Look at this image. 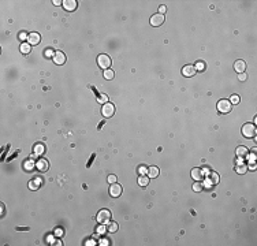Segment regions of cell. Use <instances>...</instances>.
<instances>
[{
  "label": "cell",
  "mask_w": 257,
  "mask_h": 246,
  "mask_svg": "<svg viewBox=\"0 0 257 246\" xmlns=\"http://www.w3.org/2000/svg\"><path fill=\"white\" fill-rule=\"evenodd\" d=\"M97 222L100 224H108L111 222V211L108 209H101L100 212L97 213Z\"/></svg>",
  "instance_id": "obj_1"
},
{
  "label": "cell",
  "mask_w": 257,
  "mask_h": 246,
  "mask_svg": "<svg viewBox=\"0 0 257 246\" xmlns=\"http://www.w3.org/2000/svg\"><path fill=\"white\" fill-rule=\"evenodd\" d=\"M242 134L245 138H253L256 135V126L253 123H245L242 126Z\"/></svg>",
  "instance_id": "obj_2"
},
{
  "label": "cell",
  "mask_w": 257,
  "mask_h": 246,
  "mask_svg": "<svg viewBox=\"0 0 257 246\" xmlns=\"http://www.w3.org/2000/svg\"><path fill=\"white\" fill-rule=\"evenodd\" d=\"M111 58L108 56V55H99V58H97V64H99V67H101L103 70H108V68L111 67Z\"/></svg>",
  "instance_id": "obj_3"
},
{
  "label": "cell",
  "mask_w": 257,
  "mask_h": 246,
  "mask_svg": "<svg viewBox=\"0 0 257 246\" xmlns=\"http://www.w3.org/2000/svg\"><path fill=\"white\" fill-rule=\"evenodd\" d=\"M101 114H103V116H105V118H111V116H114V114H115V105L111 104V103L103 104Z\"/></svg>",
  "instance_id": "obj_4"
},
{
  "label": "cell",
  "mask_w": 257,
  "mask_h": 246,
  "mask_svg": "<svg viewBox=\"0 0 257 246\" xmlns=\"http://www.w3.org/2000/svg\"><path fill=\"white\" fill-rule=\"evenodd\" d=\"M231 103L228 101V100H220L218 103V111L220 114H227V112L231 111Z\"/></svg>",
  "instance_id": "obj_5"
},
{
  "label": "cell",
  "mask_w": 257,
  "mask_h": 246,
  "mask_svg": "<svg viewBox=\"0 0 257 246\" xmlns=\"http://www.w3.org/2000/svg\"><path fill=\"white\" fill-rule=\"evenodd\" d=\"M150 25L152 26H155V28H157V26H160V25H163V22H164V15H161V14H153L152 17H150Z\"/></svg>",
  "instance_id": "obj_6"
},
{
  "label": "cell",
  "mask_w": 257,
  "mask_h": 246,
  "mask_svg": "<svg viewBox=\"0 0 257 246\" xmlns=\"http://www.w3.org/2000/svg\"><path fill=\"white\" fill-rule=\"evenodd\" d=\"M110 194H111V197L118 198L122 194V186L119 183H111V186H110Z\"/></svg>",
  "instance_id": "obj_7"
},
{
  "label": "cell",
  "mask_w": 257,
  "mask_h": 246,
  "mask_svg": "<svg viewBox=\"0 0 257 246\" xmlns=\"http://www.w3.org/2000/svg\"><path fill=\"white\" fill-rule=\"evenodd\" d=\"M205 181H207V183L209 186H212V185H216L219 182V174L218 172H214V171H211L208 175H205Z\"/></svg>",
  "instance_id": "obj_8"
},
{
  "label": "cell",
  "mask_w": 257,
  "mask_h": 246,
  "mask_svg": "<svg viewBox=\"0 0 257 246\" xmlns=\"http://www.w3.org/2000/svg\"><path fill=\"white\" fill-rule=\"evenodd\" d=\"M36 168L39 170V171H41V172H45V171H48L49 164L45 159H39L37 163H36Z\"/></svg>",
  "instance_id": "obj_9"
},
{
  "label": "cell",
  "mask_w": 257,
  "mask_h": 246,
  "mask_svg": "<svg viewBox=\"0 0 257 246\" xmlns=\"http://www.w3.org/2000/svg\"><path fill=\"white\" fill-rule=\"evenodd\" d=\"M40 41H41V36L39 33H30L28 36V43L30 45H39Z\"/></svg>",
  "instance_id": "obj_10"
},
{
  "label": "cell",
  "mask_w": 257,
  "mask_h": 246,
  "mask_svg": "<svg viewBox=\"0 0 257 246\" xmlns=\"http://www.w3.org/2000/svg\"><path fill=\"white\" fill-rule=\"evenodd\" d=\"M194 74H196V67L194 66H192V64H187V66H185L183 68H182V75L183 77H193Z\"/></svg>",
  "instance_id": "obj_11"
},
{
  "label": "cell",
  "mask_w": 257,
  "mask_h": 246,
  "mask_svg": "<svg viewBox=\"0 0 257 246\" xmlns=\"http://www.w3.org/2000/svg\"><path fill=\"white\" fill-rule=\"evenodd\" d=\"M204 175H205L204 170H201V168L192 170V178H193L194 181H201V179H204Z\"/></svg>",
  "instance_id": "obj_12"
},
{
  "label": "cell",
  "mask_w": 257,
  "mask_h": 246,
  "mask_svg": "<svg viewBox=\"0 0 257 246\" xmlns=\"http://www.w3.org/2000/svg\"><path fill=\"white\" fill-rule=\"evenodd\" d=\"M63 8L66 11H74L77 8V1H75V0H64Z\"/></svg>",
  "instance_id": "obj_13"
},
{
  "label": "cell",
  "mask_w": 257,
  "mask_h": 246,
  "mask_svg": "<svg viewBox=\"0 0 257 246\" xmlns=\"http://www.w3.org/2000/svg\"><path fill=\"white\" fill-rule=\"evenodd\" d=\"M245 68H246V63L243 62V60H237V62L234 63V70H235L238 74L245 72Z\"/></svg>",
  "instance_id": "obj_14"
},
{
  "label": "cell",
  "mask_w": 257,
  "mask_h": 246,
  "mask_svg": "<svg viewBox=\"0 0 257 246\" xmlns=\"http://www.w3.org/2000/svg\"><path fill=\"white\" fill-rule=\"evenodd\" d=\"M247 153H249V149H247L246 146H243V145H239L237 149H235V154H237L238 157H246Z\"/></svg>",
  "instance_id": "obj_15"
},
{
  "label": "cell",
  "mask_w": 257,
  "mask_h": 246,
  "mask_svg": "<svg viewBox=\"0 0 257 246\" xmlns=\"http://www.w3.org/2000/svg\"><path fill=\"white\" fill-rule=\"evenodd\" d=\"M54 62L56 63V64H63L64 62H66V55H64L63 52H60V51H58V52L55 53V56H54Z\"/></svg>",
  "instance_id": "obj_16"
},
{
  "label": "cell",
  "mask_w": 257,
  "mask_h": 246,
  "mask_svg": "<svg viewBox=\"0 0 257 246\" xmlns=\"http://www.w3.org/2000/svg\"><path fill=\"white\" fill-rule=\"evenodd\" d=\"M159 172H160L159 168H157L156 165H152V167L148 168V172H146V174H148L149 178H157V176H159Z\"/></svg>",
  "instance_id": "obj_17"
},
{
  "label": "cell",
  "mask_w": 257,
  "mask_h": 246,
  "mask_svg": "<svg viewBox=\"0 0 257 246\" xmlns=\"http://www.w3.org/2000/svg\"><path fill=\"white\" fill-rule=\"evenodd\" d=\"M45 152V146L43 144H36L34 145V154L36 156H41Z\"/></svg>",
  "instance_id": "obj_18"
},
{
  "label": "cell",
  "mask_w": 257,
  "mask_h": 246,
  "mask_svg": "<svg viewBox=\"0 0 257 246\" xmlns=\"http://www.w3.org/2000/svg\"><path fill=\"white\" fill-rule=\"evenodd\" d=\"M19 51L23 53V55H28V53H30V51H32V45H30L29 43H23L19 47Z\"/></svg>",
  "instance_id": "obj_19"
},
{
  "label": "cell",
  "mask_w": 257,
  "mask_h": 246,
  "mask_svg": "<svg viewBox=\"0 0 257 246\" xmlns=\"http://www.w3.org/2000/svg\"><path fill=\"white\" fill-rule=\"evenodd\" d=\"M148 183H149V176L148 175H141L140 178H138V185L140 186L145 187V186H148Z\"/></svg>",
  "instance_id": "obj_20"
},
{
  "label": "cell",
  "mask_w": 257,
  "mask_h": 246,
  "mask_svg": "<svg viewBox=\"0 0 257 246\" xmlns=\"http://www.w3.org/2000/svg\"><path fill=\"white\" fill-rule=\"evenodd\" d=\"M118 228H119V226H118V223H115V222H110L107 224V230H108V232H116L118 231Z\"/></svg>",
  "instance_id": "obj_21"
},
{
  "label": "cell",
  "mask_w": 257,
  "mask_h": 246,
  "mask_svg": "<svg viewBox=\"0 0 257 246\" xmlns=\"http://www.w3.org/2000/svg\"><path fill=\"white\" fill-rule=\"evenodd\" d=\"M114 77H115V72L112 71L111 68H108V70H104V78H105V79L111 81V79H114Z\"/></svg>",
  "instance_id": "obj_22"
},
{
  "label": "cell",
  "mask_w": 257,
  "mask_h": 246,
  "mask_svg": "<svg viewBox=\"0 0 257 246\" xmlns=\"http://www.w3.org/2000/svg\"><path fill=\"white\" fill-rule=\"evenodd\" d=\"M246 171H247V167L245 164H239V165L235 167V172H237V174H245Z\"/></svg>",
  "instance_id": "obj_23"
},
{
  "label": "cell",
  "mask_w": 257,
  "mask_h": 246,
  "mask_svg": "<svg viewBox=\"0 0 257 246\" xmlns=\"http://www.w3.org/2000/svg\"><path fill=\"white\" fill-rule=\"evenodd\" d=\"M40 183H41V179H36L33 182H29V187L32 189V190H37Z\"/></svg>",
  "instance_id": "obj_24"
},
{
  "label": "cell",
  "mask_w": 257,
  "mask_h": 246,
  "mask_svg": "<svg viewBox=\"0 0 257 246\" xmlns=\"http://www.w3.org/2000/svg\"><path fill=\"white\" fill-rule=\"evenodd\" d=\"M97 100H99V103H101V104H105V103H108V96L107 94H99Z\"/></svg>",
  "instance_id": "obj_25"
},
{
  "label": "cell",
  "mask_w": 257,
  "mask_h": 246,
  "mask_svg": "<svg viewBox=\"0 0 257 246\" xmlns=\"http://www.w3.org/2000/svg\"><path fill=\"white\" fill-rule=\"evenodd\" d=\"M55 53L54 52V49L52 48H47L45 49V52H44V55H45V58H52V56H55Z\"/></svg>",
  "instance_id": "obj_26"
},
{
  "label": "cell",
  "mask_w": 257,
  "mask_h": 246,
  "mask_svg": "<svg viewBox=\"0 0 257 246\" xmlns=\"http://www.w3.org/2000/svg\"><path fill=\"white\" fill-rule=\"evenodd\" d=\"M193 190H194V192H197V193L203 190V185L200 183V181H196V183L193 185Z\"/></svg>",
  "instance_id": "obj_27"
},
{
  "label": "cell",
  "mask_w": 257,
  "mask_h": 246,
  "mask_svg": "<svg viewBox=\"0 0 257 246\" xmlns=\"http://www.w3.org/2000/svg\"><path fill=\"white\" fill-rule=\"evenodd\" d=\"M239 100H241V99H239V96H238V94H233V96L230 97V100H228V101L231 103V104H238V103H239Z\"/></svg>",
  "instance_id": "obj_28"
},
{
  "label": "cell",
  "mask_w": 257,
  "mask_h": 246,
  "mask_svg": "<svg viewBox=\"0 0 257 246\" xmlns=\"http://www.w3.org/2000/svg\"><path fill=\"white\" fill-rule=\"evenodd\" d=\"M23 165H25V170H26V171H32V170L34 168V165H33V163H32V161H26Z\"/></svg>",
  "instance_id": "obj_29"
},
{
  "label": "cell",
  "mask_w": 257,
  "mask_h": 246,
  "mask_svg": "<svg viewBox=\"0 0 257 246\" xmlns=\"http://www.w3.org/2000/svg\"><path fill=\"white\" fill-rule=\"evenodd\" d=\"M194 67H196V71H197V70H198V71H203L204 68H205V66H204L203 62H198L196 66H194Z\"/></svg>",
  "instance_id": "obj_30"
},
{
  "label": "cell",
  "mask_w": 257,
  "mask_h": 246,
  "mask_svg": "<svg viewBox=\"0 0 257 246\" xmlns=\"http://www.w3.org/2000/svg\"><path fill=\"white\" fill-rule=\"evenodd\" d=\"M107 181L110 183H116V176H115V175H110L107 178Z\"/></svg>",
  "instance_id": "obj_31"
},
{
  "label": "cell",
  "mask_w": 257,
  "mask_h": 246,
  "mask_svg": "<svg viewBox=\"0 0 257 246\" xmlns=\"http://www.w3.org/2000/svg\"><path fill=\"white\" fill-rule=\"evenodd\" d=\"M238 79H239V81H246V74H245V72H241V74H238Z\"/></svg>",
  "instance_id": "obj_32"
},
{
  "label": "cell",
  "mask_w": 257,
  "mask_h": 246,
  "mask_svg": "<svg viewBox=\"0 0 257 246\" xmlns=\"http://www.w3.org/2000/svg\"><path fill=\"white\" fill-rule=\"evenodd\" d=\"M138 172H140L141 175H145L146 172H148V168H145V167L142 165V167H140V168H138Z\"/></svg>",
  "instance_id": "obj_33"
},
{
  "label": "cell",
  "mask_w": 257,
  "mask_h": 246,
  "mask_svg": "<svg viewBox=\"0 0 257 246\" xmlns=\"http://www.w3.org/2000/svg\"><path fill=\"white\" fill-rule=\"evenodd\" d=\"M167 11V8H165V6H160L159 7V14H161V15H164V12Z\"/></svg>",
  "instance_id": "obj_34"
},
{
  "label": "cell",
  "mask_w": 257,
  "mask_h": 246,
  "mask_svg": "<svg viewBox=\"0 0 257 246\" xmlns=\"http://www.w3.org/2000/svg\"><path fill=\"white\" fill-rule=\"evenodd\" d=\"M28 36H29V34H26L22 32V33L19 34V40H28Z\"/></svg>",
  "instance_id": "obj_35"
},
{
  "label": "cell",
  "mask_w": 257,
  "mask_h": 246,
  "mask_svg": "<svg viewBox=\"0 0 257 246\" xmlns=\"http://www.w3.org/2000/svg\"><path fill=\"white\" fill-rule=\"evenodd\" d=\"M97 231H99V234H104V232H105V227H104V226H100L99 228H97Z\"/></svg>",
  "instance_id": "obj_36"
},
{
  "label": "cell",
  "mask_w": 257,
  "mask_h": 246,
  "mask_svg": "<svg viewBox=\"0 0 257 246\" xmlns=\"http://www.w3.org/2000/svg\"><path fill=\"white\" fill-rule=\"evenodd\" d=\"M100 245H101V246L110 245V241H108V239H101V241H100Z\"/></svg>",
  "instance_id": "obj_37"
},
{
  "label": "cell",
  "mask_w": 257,
  "mask_h": 246,
  "mask_svg": "<svg viewBox=\"0 0 257 246\" xmlns=\"http://www.w3.org/2000/svg\"><path fill=\"white\" fill-rule=\"evenodd\" d=\"M86 245H88V246H92V245H94V241H92V239H89V241L86 242Z\"/></svg>",
  "instance_id": "obj_38"
},
{
  "label": "cell",
  "mask_w": 257,
  "mask_h": 246,
  "mask_svg": "<svg viewBox=\"0 0 257 246\" xmlns=\"http://www.w3.org/2000/svg\"><path fill=\"white\" fill-rule=\"evenodd\" d=\"M60 3H63V1H60V0H55V1H54V4H55V6H59Z\"/></svg>",
  "instance_id": "obj_39"
},
{
  "label": "cell",
  "mask_w": 257,
  "mask_h": 246,
  "mask_svg": "<svg viewBox=\"0 0 257 246\" xmlns=\"http://www.w3.org/2000/svg\"><path fill=\"white\" fill-rule=\"evenodd\" d=\"M249 168H250V170H256V164H250V165H249Z\"/></svg>",
  "instance_id": "obj_40"
},
{
  "label": "cell",
  "mask_w": 257,
  "mask_h": 246,
  "mask_svg": "<svg viewBox=\"0 0 257 246\" xmlns=\"http://www.w3.org/2000/svg\"><path fill=\"white\" fill-rule=\"evenodd\" d=\"M63 232H62V230H56V235H62Z\"/></svg>",
  "instance_id": "obj_41"
},
{
  "label": "cell",
  "mask_w": 257,
  "mask_h": 246,
  "mask_svg": "<svg viewBox=\"0 0 257 246\" xmlns=\"http://www.w3.org/2000/svg\"><path fill=\"white\" fill-rule=\"evenodd\" d=\"M1 215H4V205L1 204Z\"/></svg>",
  "instance_id": "obj_42"
}]
</instances>
